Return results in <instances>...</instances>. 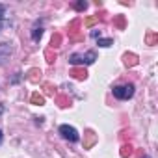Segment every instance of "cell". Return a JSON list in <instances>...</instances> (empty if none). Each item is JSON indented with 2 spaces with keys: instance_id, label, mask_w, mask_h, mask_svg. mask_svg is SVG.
<instances>
[{
  "instance_id": "cell-6",
  "label": "cell",
  "mask_w": 158,
  "mask_h": 158,
  "mask_svg": "<svg viewBox=\"0 0 158 158\" xmlns=\"http://www.w3.org/2000/svg\"><path fill=\"white\" fill-rule=\"evenodd\" d=\"M97 45L102 47V48H108V47L114 45V41H112V39H102V37H99V39H97Z\"/></svg>"
},
{
  "instance_id": "cell-14",
  "label": "cell",
  "mask_w": 158,
  "mask_h": 158,
  "mask_svg": "<svg viewBox=\"0 0 158 158\" xmlns=\"http://www.w3.org/2000/svg\"><path fill=\"white\" fill-rule=\"evenodd\" d=\"M0 26H2V23H0Z\"/></svg>"
},
{
  "instance_id": "cell-5",
  "label": "cell",
  "mask_w": 158,
  "mask_h": 158,
  "mask_svg": "<svg viewBox=\"0 0 158 158\" xmlns=\"http://www.w3.org/2000/svg\"><path fill=\"white\" fill-rule=\"evenodd\" d=\"M43 21H35V24H34V28H32V41L34 43H37L39 39H41V35H43Z\"/></svg>"
},
{
  "instance_id": "cell-1",
  "label": "cell",
  "mask_w": 158,
  "mask_h": 158,
  "mask_svg": "<svg viewBox=\"0 0 158 158\" xmlns=\"http://www.w3.org/2000/svg\"><path fill=\"white\" fill-rule=\"evenodd\" d=\"M97 60V52L95 50H89L86 54H71L69 56V63L74 65V67H84V65H91L95 63Z\"/></svg>"
},
{
  "instance_id": "cell-3",
  "label": "cell",
  "mask_w": 158,
  "mask_h": 158,
  "mask_svg": "<svg viewBox=\"0 0 158 158\" xmlns=\"http://www.w3.org/2000/svg\"><path fill=\"white\" fill-rule=\"evenodd\" d=\"M58 134H60L63 139L71 141V143H76L78 139H80V134H78V130H76L74 127H71V125H60Z\"/></svg>"
},
{
  "instance_id": "cell-7",
  "label": "cell",
  "mask_w": 158,
  "mask_h": 158,
  "mask_svg": "<svg viewBox=\"0 0 158 158\" xmlns=\"http://www.w3.org/2000/svg\"><path fill=\"white\" fill-rule=\"evenodd\" d=\"M88 8V2H76L74 4V10H78V11H82V10H86Z\"/></svg>"
},
{
  "instance_id": "cell-4",
  "label": "cell",
  "mask_w": 158,
  "mask_h": 158,
  "mask_svg": "<svg viewBox=\"0 0 158 158\" xmlns=\"http://www.w3.org/2000/svg\"><path fill=\"white\" fill-rule=\"evenodd\" d=\"M11 52H13L11 45H8V43H0V65H4V63L10 60Z\"/></svg>"
},
{
  "instance_id": "cell-8",
  "label": "cell",
  "mask_w": 158,
  "mask_h": 158,
  "mask_svg": "<svg viewBox=\"0 0 158 158\" xmlns=\"http://www.w3.org/2000/svg\"><path fill=\"white\" fill-rule=\"evenodd\" d=\"M6 10H8V8H6V4H0V21L4 19V15H6Z\"/></svg>"
},
{
  "instance_id": "cell-13",
  "label": "cell",
  "mask_w": 158,
  "mask_h": 158,
  "mask_svg": "<svg viewBox=\"0 0 158 158\" xmlns=\"http://www.w3.org/2000/svg\"><path fill=\"white\" fill-rule=\"evenodd\" d=\"M145 158H151V156H145Z\"/></svg>"
},
{
  "instance_id": "cell-10",
  "label": "cell",
  "mask_w": 158,
  "mask_h": 158,
  "mask_svg": "<svg viewBox=\"0 0 158 158\" xmlns=\"http://www.w3.org/2000/svg\"><path fill=\"white\" fill-rule=\"evenodd\" d=\"M58 43H60V35L52 37V47H58Z\"/></svg>"
},
{
  "instance_id": "cell-11",
  "label": "cell",
  "mask_w": 158,
  "mask_h": 158,
  "mask_svg": "<svg viewBox=\"0 0 158 158\" xmlns=\"http://www.w3.org/2000/svg\"><path fill=\"white\" fill-rule=\"evenodd\" d=\"M4 143V134H2V130H0V145Z\"/></svg>"
},
{
  "instance_id": "cell-9",
  "label": "cell",
  "mask_w": 158,
  "mask_h": 158,
  "mask_svg": "<svg viewBox=\"0 0 158 158\" xmlns=\"http://www.w3.org/2000/svg\"><path fill=\"white\" fill-rule=\"evenodd\" d=\"M91 37L99 39V37H101V30H93V32H91Z\"/></svg>"
},
{
  "instance_id": "cell-12",
  "label": "cell",
  "mask_w": 158,
  "mask_h": 158,
  "mask_svg": "<svg viewBox=\"0 0 158 158\" xmlns=\"http://www.w3.org/2000/svg\"><path fill=\"white\" fill-rule=\"evenodd\" d=\"M4 114V106H0V115H2Z\"/></svg>"
},
{
  "instance_id": "cell-2",
  "label": "cell",
  "mask_w": 158,
  "mask_h": 158,
  "mask_svg": "<svg viewBox=\"0 0 158 158\" xmlns=\"http://www.w3.org/2000/svg\"><path fill=\"white\" fill-rule=\"evenodd\" d=\"M112 93H114V97L119 99V101H128V99L134 97L136 88H134V84H121V86H115V88L112 89Z\"/></svg>"
}]
</instances>
